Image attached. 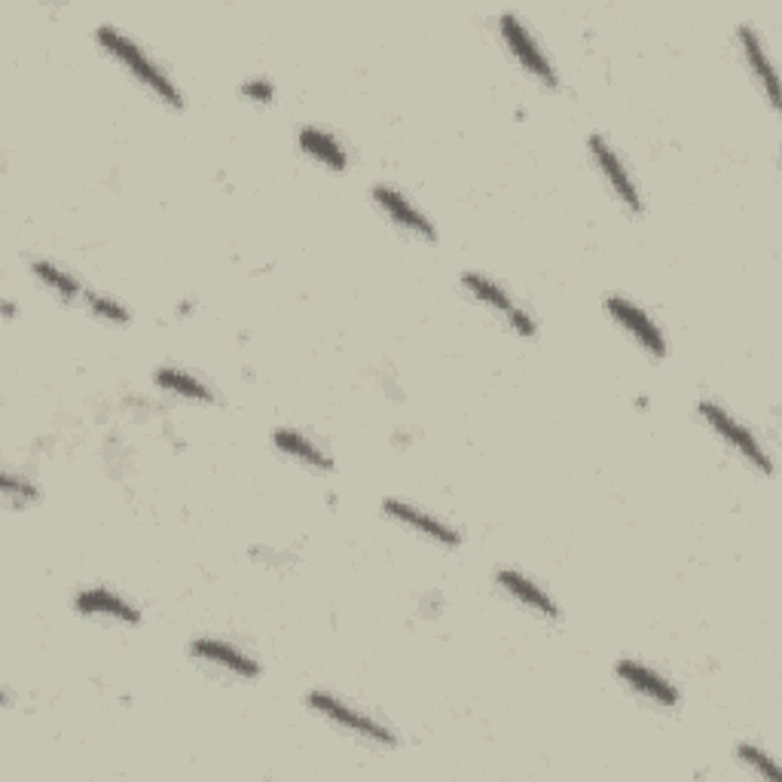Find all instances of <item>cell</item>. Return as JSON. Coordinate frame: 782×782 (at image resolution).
Masks as SVG:
<instances>
[{"label":"cell","mask_w":782,"mask_h":782,"mask_svg":"<svg viewBox=\"0 0 782 782\" xmlns=\"http://www.w3.org/2000/svg\"><path fill=\"white\" fill-rule=\"evenodd\" d=\"M95 38H99V43H102L104 50L114 55L116 62L126 64L128 71L138 76L144 86H151L165 104H172V107H184V95H181V89L175 86L172 74H165L163 68L147 55V50H141L138 43L128 38V34L116 31L114 25H99Z\"/></svg>","instance_id":"6da1fadb"},{"label":"cell","mask_w":782,"mask_h":782,"mask_svg":"<svg viewBox=\"0 0 782 782\" xmlns=\"http://www.w3.org/2000/svg\"><path fill=\"white\" fill-rule=\"evenodd\" d=\"M306 700H309V707L316 709L318 716H325V719H330L333 724H340L342 731L358 733V737H364V740H370V743L377 745L398 743V737H394L385 724H379L377 719H370V716L358 712V709H352L349 703H342V700H337V697L328 694V691H312Z\"/></svg>","instance_id":"7a4b0ae2"},{"label":"cell","mask_w":782,"mask_h":782,"mask_svg":"<svg viewBox=\"0 0 782 782\" xmlns=\"http://www.w3.org/2000/svg\"><path fill=\"white\" fill-rule=\"evenodd\" d=\"M498 25H502V38H505V43L511 47V52H514L519 62H523V68H526L532 76H538L542 83H547L551 89L559 86V76H556L554 64H551V59L544 55L542 47L532 40L526 25L519 22V16L505 13L502 19H498Z\"/></svg>","instance_id":"3957f363"},{"label":"cell","mask_w":782,"mask_h":782,"mask_svg":"<svg viewBox=\"0 0 782 782\" xmlns=\"http://www.w3.org/2000/svg\"><path fill=\"white\" fill-rule=\"evenodd\" d=\"M697 410H700V416L707 419L709 425L719 431L721 438L731 443L733 450H740V453H743L745 459H749V462L758 467V471H764V474H770V471H773V465H770V455L764 453V446L755 441V434L745 429V425H740V422H737V419H733L728 410H721V407L712 404V401H700V407H697Z\"/></svg>","instance_id":"277c9868"},{"label":"cell","mask_w":782,"mask_h":782,"mask_svg":"<svg viewBox=\"0 0 782 782\" xmlns=\"http://www.w3.org/2000/svg\"><path fill=\"white\" fill-rule=\"evenodd\" d=\"M606 309L611 312V318L618 321L620 328L630 333L632 340L642 346L645 352L655 354V358H663L667 354V337H663V330L657 328L655 318L645 312L642 306L630 303V300H624V297H608L606 300Z\"/></svg>","instance_id":"5b68a950"},{"label":"cell","mask_w":782,"mask_h":782,"mask_svg":"<svg viewBox=\"0 0 782 782\" xmlns=\"http://www.w3.org/2000/svg\"><path fill=\"white\" fill-rule=\"evenodd\" d=\"M462 285L471 290L474 300L490 306L495 312H502V316L507 318V325L517 330V333H523V337H532V333H535V318H532L526 309H519V306L514 303V297H511L505 288H498L493 278L480 276V272H465V276H462Z\"/></svg>","instance_id":"8992f818"},{"label":"cell","mask_w":782,"mask_h":782,"mask_svg":"<svg viewBox=\"0 0 782 782\" xmlns=\"http://www.w3.org/2000/svg\"><path fill=\"white\" fill-rule=\"evenodd\" d=\"M587 144H590L596 165L603 168V175H606V181L611 184V189H615V196L630 208L632 215H639V212H642V196H639V187H636V181H632V175L627 172V165L620 163L615 147H611L603 135H590Z\"/></svg>","instance_id":"52a82bcc"},{"label":"cell","mask_w":782,"mask_h":782,"mask_svg":"<svg viewBox=\"0 0 782 782\" xmlns=\"http://www.w3.org/2000/svg\"><path fill=\"white\" fill-rule=\"evenodd\" d=\"M373 199H377L379 208H382L398 227L410 229V233H416L422 239H434V236H438L434 224L419 212L416 205L407 199L401 189L389 187V184H377V187H373Z\"/></svg>","instance_id":"ba28073f"},{"label":"cell","mask_w":782,"mask_h":782,"mask_svg":"<svg viewBox=\"0 0 782 782\" xmlns=\"http://www.w3.org/2000/svg\"><path fill=\"white\" fill-rule=\"evenodd\" d=\"M382 511H385L391 519H398V523H404V526H410V529H416L419 535L431 538V542L446 544V547H459V544H462V535H459L450 523L431 517V514H425V511H419V507L413 505H407V502L385 498V502H382Z\"/></svg>","instance_id":"9c48e42d"},{"label":"cell","mask_w":782,"mask_h":782,"mask_svg":"<svg viewBox=\"0 0 782 782\" xmlns=\"http://www.w3.org/2000/svg\"><path fill=\"white\" fill-rule=\"evenodd\" d=\"M618 676L630 685L632 691H639V694H645L648 700H655V703H660V707H676V703H679V691H676V685H669L663 676H657L655 669L642 667L639 660H620Z\"/></svg>","instance_id":"30bf717a"},{"label":"cell","mask_w":782,"mask_h":782,"mask_svg":"<svg viewBox=\"0 0 782 782\" xmlns=\"http://www.w3.org/2000/svg\"><path fill=\"white\" fill-rule=\"evenodd\" d=\"M189 655L203 657V660L215 663V667L229 669V672L239 676V679H257V676H260L257 660L241 655L239 648H233L229 642H220V639H196V642L189 645Z\"/></svg>","instance_id":"8fae6325"},{"label":"cell","mask_w":782,"mask_h":782,"mask_svg":"<svg viewBox=\"0 0 782 782\" xmlns=\"http://www.w3.org/2000/svg\"><path fill=\"white\" fill-rule=\"evenodd\" d=\"M74 603L76 611H83V615H99V618L120 620V624H138L141 620L138 608L104 587H89L83 594H76Z\"/></svg>","instance_id":"7c38bea8"},{"label":"cell","mask_w":782,"mask_h":782,"mask_svg":"<svg viewBox=\"0 0 782 782\" xmlns=\"http://www.w3.org/2000/svg\"><path fill=\"white\" fill-rule=\"evenodd\" d=\"M495 578H498V584L505 587V594L519 599L526 608H532V611H538V615H544V618H551V620L559 618V608L554 606V599L544 594L538 584H532L526 575H519V572H514V568H502Z\"/></svg>","instance_id":"4fadbf2b"},{"label":"cell","mask_w":782,"mask_h":782,"mask_svg":"<svg viewBox=\"0 0 782 782\" xmlns=\"http://www.w3.org/2000/svg\"><path fill=\"white\" fill-rule=\"evenodd\" d=\"M740 43H743V52L745 59H749V64H752V71H755V76L764 83V89H768V99L770 104L776 107L780 104V89H776V74H773V64H770L768 52H764V47H761V38H758V31L752 25H740Z\"/></svg>","instance_id":"5bb4252c"},{"label":"cell","mask_w":782,"mask_h":782,"mask_svg":"<svg viewBox=\"0 0 782 782\" xmlns=\"http://www.w3.org/2000/svg\"><path fill=\"white\" fill-rule=\"evenodd\" d=\"M300 147H303L312 160H318V163L330 165L333 172H346V165H349V156L342 151V144L333 138L330 132H325V128L306 126L303 132H300Z\"/></svg>","instance_id":"9a60e30c"},{"label":"cell","mask_w":782,"mask_h":782,"mask_svg":"<svg viewBox=\"0 0 782 782\" xmlns=\"http://www.w3.org/2000/svg\"><path fill=\"white\" fill-rule=\"evenodd\" d=\"M272 443H276L281 453L300 459V462H306L309 467H318V471H330V467H333L330 455L325 453L316 441H309L306 434H300V431L278 429L276 434H272Z\"/></svg>","instance_id":"2e32d148"},{"label":"cell","mask_w":782,"mask_h":782,"mask_svg":"<svg viewBox=\"0 0 782 782\" xmlns=\"http://www.w3.org/2000/svg\"><path fill=\"white\" fill-rule=\"evenodd\" d=\"M156 385L165 391H175L181 398H189V401H203V404H212L215 401V391L208 389L205 382H199L196 377H189L184 370H175V367H160L156 373Z\"/></svg>","instance_id":"e0dca14e"},{"label":"cell","mask_w":782,"mask_h":782,"mask_svg":"<svg viewBox=\"0 0 782 782\" xmlns=\"http://www.w3.org/2000/svg\"><path fill=\"white\" fill-rule=\"evenodd\" d=\"M31 272H34L47 288L55 290L62 300H76V297H83V294H86L83 285H80L71 272H64L62 266L50 264V260H31Z\"/></svg>","instance_id":"ac0fdd59"},{"label":"cell","mask_w":782,"mask_h":782,"mask_svg":"<svg viewBox=\"0 0 782 782\" xmlns=\"http://www.w3.org/2000/svg\"><path fill=\"white\" fill-rule=\"evenodd\" d=\"M737 755H740V761H743V764H749V768L755 770L758 776H764V780H770V782H782L780 768L773 764V758H770L764 749L743 743L740 749H737Z\"/></svg>","instance_id":"d6986e66"},{"label":"cell","mask_w":782,"mask_h":782,"mask_svg":"<svg viewBox=\"0 0 782 782\" xmlns=\"http://www.w3.org/2000/svg\"><path fill=\"white\" fill-rule=\"evenodd\" d=\"M86 297L89 309L95 312L99 318H107V321H114V325H126L128 321V309L123 303H116V300H111L107 294H95V290H86L83 294Z\"/></svg>","instance_id":"ffe728a7"},{"label":"cell","mask_w":782,"mask_h":782,"mask_svg":"<svg viewBox=\"0 0 782 782\" xmlns=\"http://www.w3.org/2000/svg\"><path fill=\"white\" fill-rule=\"evenodd\" d=\"M0 490H3V495L13 502V505H28V502H34L38 498V490H34V483H28V480L16 477L13 471H7L3 477H0Z\"/></svg>","instance_id":"44dd1931"},{"label":"cell","mask_w":782,"mask_h":782,"mask_svg":"<svg viewBox=\"0 0 782 782\" xmlns=\"http://www.w3.org/2000/svg\"><path fill=\"white\" fill-rule=\"evenodd\" d=\"M241 92H245L248 99H254V102H272V95H276V89H272V83H269V80H264V76H257V80H248V83L241 86Z\"/></svg>","instance_id":"7402d4cb"},{"label":"cell","mask_w":782,"mask_h":782,"mask_svg":"<svg viewBox=\"0 0 782 782\" xmlns=\"http://www.w3.org/2000/svg\"><path fill=\"white\" fill-rule=\"evenodd\" d=\"M3 312H7V316L13 318V316H16V306L10 303V300H7V303H3Z\"/></svg>","instance_id":"603a6c76"}]
</instances>
